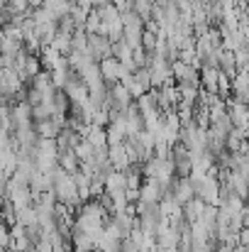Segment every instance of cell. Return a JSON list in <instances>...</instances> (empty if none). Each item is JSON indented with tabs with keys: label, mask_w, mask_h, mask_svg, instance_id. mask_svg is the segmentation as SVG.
<instances>
[{
	"label": "cell",
	"mask_w": 249,
	"mask_h": 252,
	"mask_svg": "<svg viewBox=\"0 0 249 252\" xmlns=\"http://www.w3.org/2000/svg\"><path fill=\"white\" fill-rule=\"evenodd\" d=\"M132 10L139 15V20L144 22V20H149V15H152V0H132Z\"/></svg>",
	"instance_id": "cell-17"
},
{
	"label": "cell",
	"mask_w": 249,
	"mask_h": 252,
	"mask_svg": "<svg viewBox=\"0 0 249 252\" xmlns=\"http://www.w3.org/2000/svg\"><path fill=\"white\" fill-rule=\"evenodd\" d=\"M85 140L98 150V147H108V140H105V127L100 125H88V132H85Z\"/></svg>",
	"instance_id": "cell-10"
},
{
	"label": "cell",
	"mask_w": 249,
	"mask_h": 252,
	"mask_svg": "<svg viewBox=\"0 0 249 252\" xmlns=\"http://www.w3.org/2000/svg\"><path fill=\"white\" fill-rule=\"evenodd\" d=\"M54 140H56V147H59V150H74V147H76V142H79L81 137L76 135V130H71L69 125H64Z\"/></svg>",
	"instance_id": "cell-8"
},
{
	"label": "cell",
	"mask_w": 249,
	"mask_h": 252,
	"mask_svg": "<svg viewBox=\"0 0 249 252\" xmlns=\"http://www.w3.org/2000/svg\"><path fill=\"white\" fill-rule=\"evenodd\" d=\"M108 162H110V167L115 169V171H125V169L130 167V159H127V152H125L122 142L108 147Z\"/></svg>",
	"instance_id": "cell-6"
},
{
	"label": "cell",
	"mask_w": 249,
	"mask_h": 252,
	"mask_svg": "<svg viewBox=\"0 0 249 252\" xmlns=\"http://www.w3.org/2000/svg\"><path fill=\"white\" fill-rule=\"evenodd\" d=\"M149 81H152V88H159V86L173 81L171 79V64L166 62L164 57L159 54H152V62H149Z\"/></svg>",
	"instance_id": "cell-2"
},
{
	"label": "cell",
	"mask_w": 249,
	"mask_h": 252,
	"mask_svg": "<svg viewBox=\"0 0 249 252\" xmlns=\"http://www.w3.org/2000/svg\"><path fill=\"white\" fill-rule=\"evenodd\" d=\"M203 208H205V203L200 201V198H188L183 206H181V216H183V220L186 223H193V220H198L200 218V213H203Z\"/></svg>",
	"instance_id": "cell-7"
},
{
	"label": "cell",
	"mask_w": 249,
	"mask_h": 252,
	"mask_svg": "<svg viewBox=\"0 0 249 252\" xmlns=\"http://www.w3.org/2000/svg\"><path fill=\"white\" fill-rule=\"evenodd\" d=\"M5 5H7V10H12V12H27V10H29L27 0H5Z\"/></svg>",
	"instance_id": "cell-23"
},
{
	"label": "cell",
	"mask_w": 249,
	"mask_h": 252,
	"mask_svg": "<svg viewBox=\"0 0 249 252\" xmlns=\"http://www.w3.org/2000/svg\"><path fill=\"white\" fill-rule=\"evenodd\" d=\"M125 189V171H108L105 176V193H112V191H122Z\"/></svg>",
	"instance_id": "cell-11"
},
{
	"label": "cell",
	"mask_w": 249,
	"mask_h": 252,
	"mask_svg": "<svg viewBox=\"0 0 249 252\" xmlns=\"http://www.w3.org/2000/svg\"><path fill=\"white\" fill-rule=\"evenodd\" d=\"M178 62L193 66V62H195V49H193V47H183V49H178Z\"/></svg>",
	"instance_id": "cell-21"
},
{
	"label": "cell",
	"mask_w": 249,
	"mask_h": 252,
	"mask_svg": "<svg viewBox=\"0 0 249 252\" xmlns=\"http://www.w3.org/2000/svg\"><path fill=\"white\" fill-rule=\"evenodd\" d=\"M88 2H90V7H93V10H98V7H105L110 0H88Z\"/></svg>",
	"instance_id": "cell-25"
},
{
	"label": "cell",
	"mask_w": 249,
	"mask_h": 252,
	"mask_svg": "<svg viewBox=\"0 0 249 252\" xmlns=\"http://www.w3.org/2000/svg\"><path fill=\"white\" fill-rule=\"evenodd\" d=\"M98 69H100V79L105 81V84H115V81H120V79H125L127 74H132V71H127L115 57H108V59H100L98 62Z\"/></svg>",
	"instance_id": "cell-3"
},
{
	"label": "cell",
	"mask_w": 249,
	"mask_h": 252,
	"mask_svg": "<svg viewBox=\"0 0 249 252\" xmlns=\"http://www.w3.org/2000/svg\"><path fill=\"white\" fill-rule=\"evenodd\" d=\"M25 238L34 245L39 238H42V228H39V223H32V225H25Z\"/></svg>",
	"instance_id": "cell-20"
},
{
	"label": "cell",
	"mask_w": 249,
	"mask_h": 252,
	"mask_svg": "<svg viewBox=\"0 0 249 252\" xmlns=\"http://www.w3.org/2000/svg\"><path fill=\"white\" fill-rule=\"evenodd\" d=\"M88 44V34L83 30H74L71 32V52H85Z\"/></svg>",
	"instance_id": "cell-16"
},
{
	"label": "cell",
	"mask_w": 249,
	"mask_h": 252,
	"mask_svg": "<svg viewBox=\"0 0 249 252\" xmlns=\"http://www.w3.org/2000/svg\"><path fill=\"white\" fill-rule=\"evenodd\" d=\"M108 196H110V203H112V213L125 211V206L130 203L127 196H125V189H122V191H112V193H108Z\"/></svg>",
	"instance_id": "cell-18"
},
{
	"label": "cell",
	"mask_w": 249,
	"mask_h": 252,
	"mask_svg": "<svg viewBox=\"0 0 249 252\" xmlns=\"http://www.w3.org/2000/svg\"><path fill=\"white\" fill-rule=\"evenodd\" d=\"M52 47H54L59 54H64V57H66V54L71 52V34H69V32H59V30H56V34H54V39H52Z\"/></svg>",
	"instance_id": "cell-12"
},
{
	"label": "cell",
	"mask_w": 249,
	"mask_h": 252,
	"mask_svg": "<svg viewBox=\"0 0 249 252\" xmlns=\"http://www.w3.org/2000/svg\"><path fill=\"white\" fill-rule=\"evenodd\" d=\"M164 198V186L157 179H144L139 186V203H159Z\"/></svg>",
	"instance_id": "cell-5"
},
{
	"label": "cell",
	"mask_w": 249,
	"mask_h": 252,
	"mask_svg": "<svg viewBox=\"0 0 249 252\" xmlns=\"http://www.w3.org/2000/svg\"><path fill=\"white\" fill-rule=\"evenodd\" d=\"M15 223H20V225H32V223H37V213H34V206L29 203V206H25V208L15 211Z\"/></svg>",
	"instance_id": "cell-14"
},
{
	"label": "cell",
	"mask_w": 249,
	"mask_h": 252,
	"mask_svg": "<svg viewBox=\"0 0 249 252\" xmlns=\"http://www.w3.org/2000/svg\"><path fill=\"white\" fill-rule=\"evenodd\" d=\"M37 71H42L39 54H32V52H27V57H25V64H22V74H25L27 79H32Z\"/></svg>",
	"instance_id": "cell-13"
},
{
	"label": "cell",
	"mask_w": 249,
	"mask_h": 252,
	"mask_svg": "<svg viewBox=\"0 0 249 252\" xmlns=\"http://www.w3.org/2000/svg\"><path fill=\"white\" fill-rule=\"evenodd\" d=\"M27 5H29V7H39V5H42V0H27Z\"/></svg>",
	"instance_id": "cell-26"
},
{
	"label": "cell",
	"mask_w": 249,
	"mask_h": 252,
	"mask_svg": "<svg viewBox=\"0 0 249 252\" xmlns=\"http://www.w3.org/2000/svg\"><path fill=\"white\" fill-rule=\"evenodd\" d=\"M49 76H52V86L54 88H64L66 79H69V71H49Z\"/></svg>",
	"instance_id": "cell-22"
},
{
	"label": "cell",
	"mask_w": 249,
	"mask_h": 252,
	"mask_svg": "<svg viewBox=\"0 0 249 252\" xmlns=\"http://www.w3.org/2000/svg\"><path fill=\"white\" fill-rule=\"evenodd\" d=\"M218 189H220V181H218L215 176L205 174V176H203V181L193 189V196H195V198H200L203 203L215 206V203H218Z\"/></svg>",
	"instance_id": "cell-4"
},
{
	"label": "cell",
	"mask_w": 249,
	"mask_h": 252,
	"mask_svg": "<svg viewBox=\"0 0 249 252\" xmlns=\"http://www.w3.org/2000/svg\"><path fill=\"white\" fill-rule=\"evenodd\" d=\"M93 152H95V147H93L85 137H81V140L76 142V147H74V155L79 157V162H88V159L93 157Z\"/></svg>",
	"instance_id": "cell-15"
},
{
	"label": "cell",
	"mask_w": 249,
	"mask_h": 252,
	"mask_svg": "<svg viewBox=\"0 0 249 252\" xmlns=\"http://www.w3.org/2000/svg\"><path fill=\"white\" fill-rule=\"evenodd\" d=\"M10 245V233H7V225L0 220V250H7Z\"/></svg>",
	"instance_id": "cell-24"
},
{
	"label": "cell",
	"mask_w": 249,
	"mask_h": 252,
	"mask_svg": "<svg viewBox=\"0 0 249 252\" xmlns=\"http://www.w3.org/2000/svg\"><path fill=\"white\" fill-rule=\"evenodd\" d=\"M157 39H159V37H157V32L142 30V44H139V47H142L144 52H154V47H157Z\"/></svg>",
	"instance_id": "cell-19"
},
{
	"label": "cell",
	"mask_w": 249,
	"mask_h": 252,
	"mask_svg": "<svg viewBox=\"0 0 249 252\" xmlns=\"http://www.w3.org/2000/svg\"><path fill=\"white\" fill-rule=\"evenodd\" d=\"M15 252H32V250H15Z\"/></svg>",
	"instance_id": "cell-28"
},
{
	"label": "cell",
	"mask_w": 249,
	"mask_h": 252,
	"mask_svg": "<svg viewBox=\"0 0 249 252\" xmlns=\"http://www.w3.org/2000/svg\"><path fill=\"white\" fill-rule=\"evenodd\" d=\"M88 34V44H85V54L93 59V62H100V59H108L112 57V44L108 37L103 34H95V32H85Z\"/></svg>",
	"instance_id": "cell-1"
},
{
	"label": "cell",
	"mask_w": 249,
	"mask_h": 252,
	"mask_svg": "<svg viewBox=\"0 0 249 252\" xmlns=\"http://www.w3.org/2000/svg\"><path fill=\"white\" fill-rule=\"evenodd\" d=\"M2 10H5V0H0V12H2Z\"/></svg>",
	"instance_id": "cell-27"
},
{
	"label": "cell",
	"mask_w": 249,
	"mask_h": 252,
	"mask_svg": "<svg viewBox=\"0 0 249 252\" xmlns=\"http://www.w3.org/2000/svg\"><path fill=\"white\" fill-rule=\"evenodd\" d=\"M56 164L64 171L74 174V171H79V157L74 155V150H59L56 152Z\"/></svg>",
	"instance_id": "cell-9"
}]
</instances>
